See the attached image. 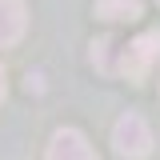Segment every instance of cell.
<instances>
[{
  "label": "cell",
  "mask_w": 160,
  "mask_h": 160,
  "mask_svg": "<svg viewBox=\"0 0 160 160\" xmlns=\"http://www.w3.org/2000/svg\"><path fill=\"white\" fill-rule=\"evenodd\" d=\"M112 144H116L120 156L144 160L152 152V132H148V124H144L136 112H124V116L116 120V128H112Z\"/></svg>",
  "instance_id": "6da1fadb"
},
{
  "label": "cell",
  "mask_w": 160,
  "mask_h": 160,
  "mask_svg": "<svg viewBox=\"0 0 160 160\" xmlns=\"http://www.w3.org/2000/svg\"><path fill=\"white\" fill-rule=\"evenodd\" d=\"M156 60H160V32H144V36H136L128 48H124L120 68H124L132 80H140L152 64H156Z\"/></svg>",
  "instance_id": "7a4b0ae2"
},
{
  "label": "cell",
  "mask_w": 160,
  "mask_h": 160,
  "mask_svg": "<svg viewBox=\"0 0 160 160\" xmlns=\"http://www.w3.org/2000/svg\"><path fill=\"white\" fill-rule=\"evenodd\" d=\"M44 160H96V152H92V144H88L84 132L60 128L56 136H52V144H48V156Z\"/></svg>",
  "instance_id": "3957f363"
},
{
  "label": "cell",
  "mask_w": 160,
  "mask_h": 160,
  "mask_svg": "<svg viewBox=\"0 0 160 160\" xmlns=\"http://www.w3.org/2000/svg\"><path fill=\"white\" fill-rule=\"evenodd\" d=\"M24 24H28V12L20 0H0V48L16 44L24 36Z\"/></svg>",
  "instance_id": "277c9868"
},
{
  "label": "cell",
  "mask_w": 160,
  "mask_h": 160,
  "mask_svg": "<svg viewBox=\"0 0 160 160\" xmlns=\"http://www.w3.org/2000/svg\"><path fill=\"white\" fill-rule=\"evenodd\" d=\"M140 12V0H96V16L104 20H136Z\"/></svg>",
  "instance_id": "5b68a950"
},
{
  "label": "cell",
  "mask_w": 160,
  "mask_h": 160,
  "mask_svg": "<svg viewBox=\"0 0 160 160\" xmlns=\"http://www.w3.org/2000/svg\"><path fill=\"white\" fill-rule=\"evenodd\" d=\"M0 100H4V68H0Z\"/></svg>",
  "instance_id": "8992f818"
},
{
  "label": "cell",
  "mask_w": 160,
  "mask_h": 160,
  "mask_svg": "<svg viewBox=\"0 0 160 160\" xmlns=\"http://www.w3.org/2000/svg\"><path fill=\"white\" fill-rule=\"evenodd\" d=\"M156 4H160V0H156Z\"/></svg>",
  "instance_id": "52a82bcc"
}]
</instances>
